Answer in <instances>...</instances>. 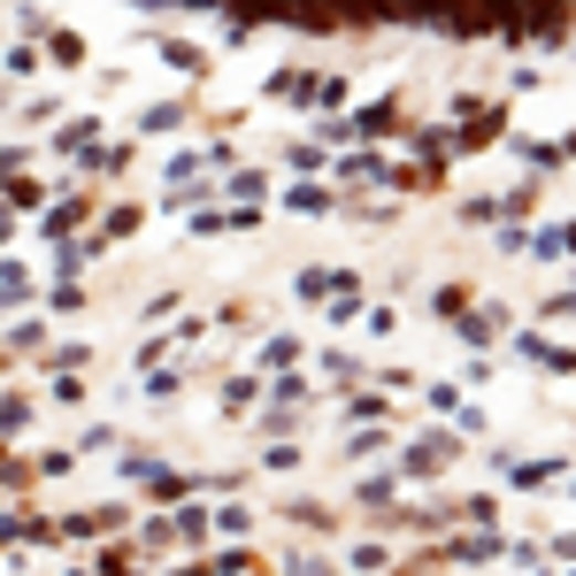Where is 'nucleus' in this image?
Here are the masks:
<instances>
[]
</instances>
